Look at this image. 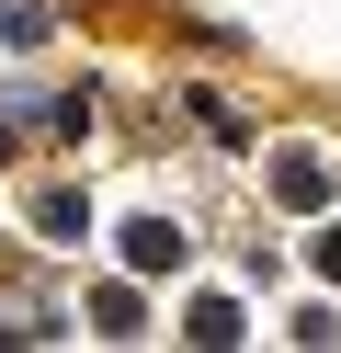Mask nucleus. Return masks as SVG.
Here are the masks:
<instances>
[{"mask_svg": "<svg viewBox=\"0 0 341 353\" xmlns=\"http://www.w3.org/2000/svg\"><path fill=\"white\" fill-rule=\"evenodd\" d=\"M318 262H330V274H341V239H330V251H318Z\"/></svg>", "mask_w": 341, "mask_h": 353, "instance_id": "obj_1", "label": "nucleus"}]
</instances>
